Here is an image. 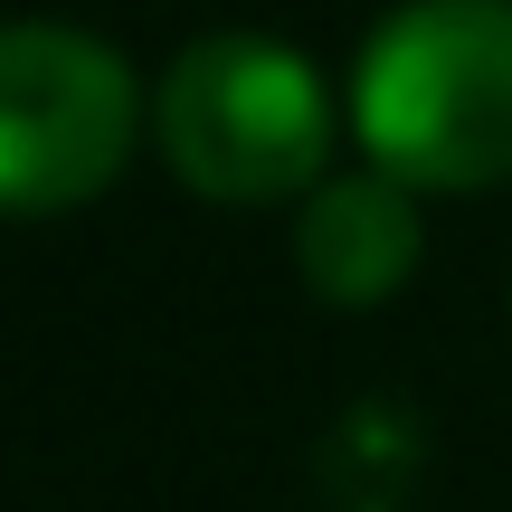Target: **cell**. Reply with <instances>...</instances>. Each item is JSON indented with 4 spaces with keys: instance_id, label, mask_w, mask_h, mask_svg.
<instances>
[{
    "instance_id": "1",
    "label": "cell",
    "mask_w": 512,
    "mask_h": 512,
    "mask_svg": "<svg viewBox=\"0 0 512 512\" xmlns=\"http://www.w3.org/2000/svg\"><path fill=\"white\" fill-rule=\"evenodd\" d=\"M351 133L408 190L512 181V0H399L361 38Z\"/></svg>"
},
{
    "instance_id": "3",
    "label": "cell",
    "mask_w": 512,
    "mask_h": 512,
    "mask_svg": "<svg viewBox=\"0 0 512 512\" xmlns=\"http://www.w3.org/2000/svg\"><path fill=\"white\" fill-rule=\"evenodd\" d=\"M143 86L67 19H0V219H57L124 181Z\"/></svg>"
},
{
    "instance_id": "2",
    "label": "cell",
    "mask_w": 512,
    "mask_h": 512,
    "mask_svg": "<svg viewBox=\"0 0 512 512\" xmlns=\"http://www.w3.org/2000/svg\"><path fill=\"white\" fill-rule=\"evenodd\" d=\"M152 133H162V162L181 171V190L219 209L304 200L332 171V86L285 38L219 29L162 67Z\"/></svg>"
},
{
    "instance_id": "4",
    "label": "cell",
    "mask_w": 512,
    "mask_h": 512,
    "mask_svg": "<svg viewBox=\"0 0 512 512\" xmlns=\"http://www.w3.org/2000/svg\"><path fill=\"white\" fill-rule=\"evenodd\" d=\"M427 256V228H418V190L399 171H323L304 190V219H294V266L323 304L361 313V304H389V294L418 275Z\"/></svg>"
}]
</instances>
